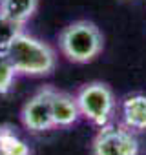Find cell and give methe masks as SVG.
I'll use <instances>...</instances> for the list:
<instances>
[{"instance_id":"obj_5","label":"cell","mask_w":146,"mask_h":155,"mask_svg":"<svg viewBox=\"0 0 146 155\" xmlns=\"http://www.w3.org/2000/svg\"><path fill=\"white\" fill-rule=\"evenodd\" d=\"M55 88L44 86L40 88L24 106L20 111V120L31 133H42L55 128L53 111H51V99Z\"/></svg>"},{"instance_id":"obj_9","label":"cell","mask_w":146,"mask_h":155,"mask_svg":"<svg viewBox=\"0 0 146 155\" xmlns=\"http://www.w3.org/2000/svg\"><path fill=\"white\" fill-rule=\"evenodd\" d=\"M0 155H31L26 140L20 139L17 131L8 124L0 126Z\"/></svg>"},{"instance_id":"obj_7","label":"cell","mask_w":146,"mask_h":155,"mask_svg":"<svg viewBox=\"0 0 146 155\" xmlns=\"http://www.w3.org/2000/svg\"><path fill=\"white\" fill-rule=\"evenodd\" d=\"M122 122L131 131H146V95H128L121 106Z\"/></svg>"},{"instance_id":"obj_11","label":"cell","mask_w":146,"mask_h":155,"mask_svg":"<svg viewBox=\"0 0 146 155\" xmlns=\"http://www.w3.org/2000/svg\"><path fill=\"white\" fill-rule=\"evenodd\" d=\"M15 77H17V71H15L13 64L9 62V58L6 55H2L0 57V95H6L11 91Z\"/></svg>"},{"instance_id":"obj_4","label":"cell","mask_w":146,"mask_h":155,"mask_svg":"<svg viewBox=\"0 0 146 155\" xmlns=\"http://www.w3.org/2000/svg\"><path fill=\"white\" fill-rule=\"evenodd\" d=\"M93 155H137L139 153V140L135 133L119 124H106L101 126L97 135L91 142Z\"/></svg>"},{"instance_id":"obj_8","label":"cell","mask_w":146,"mask_h":155,"mask_svg":"<svg viewBox=\"0 0 146 155\" xmlns=\"http://www.w3.org/2000/svg\"><path fill=\"white\" fill-rule=\"evenodd\" d=\"M38 0H0V13L24 26L37 11Z\"/></svg>"},{"instance_id":"obj_6","label":"cell","mask_w":146,"mask_h":155,"mask_svg":"<svg viewBox=\"0 0 146 155\" xmlns=\"http://www.w3.org/2000/svg\"><path fill=\"white\" fill-rule=\"evenodd\" d=\"M51 111H53L55 128H69L81 119L77 99L66 91H58V90L53 91Z\"/></svg>"},{"instance_id":"obj_10","label":"cell","mask_w":146,"mask_h":155,"mask_svg":"<svg viewBox=\"0 0 146 155\" xmlns=\"http://www.w3.org/2000/svg\"><path fill=\"white\" fill-rule=\"evenodd\" d=\"M22 31V26L9 20L8 17H4L2 13H0V57L6 55L13 38Z\"/></svg>"},{"instance_id":"obj_1","label":"cell","mask_w":146,"mask_h":155,"mask_svg":"<svg viewBox=\"0 0 146 155\" xmlns=\"http://www.w3.org/2000/svg\"><path fill=\"white\" fill-rule=\"evenodd\" d=\"M6 57L13 64L17 75H26V77L49 75L57 64V57L51 46L24 31H20L13 38Z\"/></svg>"},{"instance_id":"obj_3","label":"cell","mask_w":146,"mask_h":155,"mask_svg":"<svg viewBox=\"0 0 146 155\" xmlns=\"http://www.w3.org/2000/svg\"><path fill=\"white\" fill-rule=\"evenodd\" d=\"M75 99H77V104H79L81 117H84L86 120H90L97 128L106 126L111 120L113 113H115L113 91L104 82L84 84L77 91Z\"/></svg>"},{"instance_id":"obj_2","label":"cell","mask_w":146,"mask_h":155,"mask_svg":"<svg viewBox=\"0 0 146 155\" xmlns=\"http://www.w3.org/2000/svg\"><path fill=\"white\" fill-rule=\"evenodd\" d=\"M104 46L101 29L88 20H77L66 26L58 35V48L62 55L77 64L91 62Z\"/></svg>"}]
</instances>
